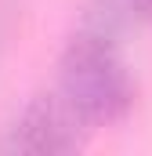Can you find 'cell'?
<instances>
[{
  "label": "cell",
  "instance_id": "obj_1",
  "mask_svg": "<svg viewBox=\"0 0 152 156\" xmlns=\"http://www.w3.org/2000/svg\"><path fill=\"white\" fill-rule=\"evenodd\" d=\"M54 76V91L83 116L91 131L127 120L138 105V80L119 51V37L91 22H80L76 33L65 40Z\"/></svg>",
  "mask_w": 152,
  "mask_h": 156
},
{
  "label": "cell",
  "instance_id": "obj_2",
  "mask_svg": "<svg viewBox=\"0 0 152 156\" xmlns=\"http://www.w3.org/2000/svg\"><path fill=\"white\" fill-rule=\"evenodd\" d=\"M87 134L91 127L73 105L58 91H43V94H33L18 109V116L7 123L0 149L26 156H62L83 149Z\"/></svg>",
  "mask_w": 152,
  "mask_h": 156
},
{
  "label": "cell",
  "instance_id": "obj_3",
  "mask_svg": "<svg viewBox=\"0 0 152 156\" xmlns=\"http://www.w3.org/2000/svg\"><path fill=\"white\" fill-rule=\"evenodd\" d=\"M123 7V15L130 22H141V26H152V0H116Z\"/></svg>",
  "mask_w": 152,
  "mask_h": 156
}]
</instances>
